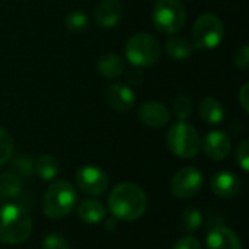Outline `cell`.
<instances>
[{"label": "cell", "instance_id": "1", "mask_svg": "<svg viewBox=\"0 0 249 249\" xmlns=\"http://www.w3.org/2000/svg\"><path fill=\"white\" fill-rule=\"evenodd\" d=\"M111 214L123 222H134L147 210V196L143 188L133 182L118 184L108 198Z\"/></svg>", "mask_w": 249, "mask_h": 249}, {"label": "cell", "instance_id": "2", "mask_svg": "<svg viewBox=\"0 0 249 249\" xmlns=\"http://www.w3.org/2000/svg\"><path fill=\"white\" fill-rule=\"evenodd\" d=\"M32 233V219L29 212L15 203L4 204L0 209V242L18 245L25 242Z\"/></svg>", "mask_w": 249, "mask_h": 249}, {"label": "cell", "instance_id": "3", "mask_svg": "<svg viewBox=\"0 0 249 249\" xmlns=\"http://www.w3.org/2000/svg\"><path fill=\"white\" fill-rule=\"evenodd\" d=\"M77 196L74 187L67 181L53 182L42 198V210L47 217L53 220H60L69 216L76 206Z\"/></svg>", "mask_w": 249, "mask_h": 249}, {"label": "cell", "instance_id": "4", "mask_svg": "<svg viewBox=\"0 0 249 249\" xmlns=\"http://www.w3.org/2000/svg\"><path fill=\"white\" fill-rule=\"evenodd\" d=\"M166 144L175 156L191 159L201 149V137L193 125L185 121H178L168 130Z\"/></svg>", "mask_w": 249, "mask_h": 249}, {"label": "cell", "instance_id": "5", "mask_svg": "<svg viewBox=\"0 0 249 249\" xmlns=\"http://www.w3.org/2000/svg\"><path fill=\"white\" fill-rule=\"evenodd\" d=\"M162 47L156 36L147 32L133 35L125 44V57L136 67H149L160 58Z\"/></svg>", "mask_w": 249, "mask_h": 249}, {"label": "cell", "instance_id": "6", "mask_svg": "<svg viewBox=\"0 0 249 249\" xmlns=\"http://www.w3.org/2000/svg\"><path fill=\"white\" fill-rule=\"evenodd\" d=\"M152 20L159 32L174 35L187 22L185 6L181 0H158L153 6Z\"/></svg>", "mask_w": 249, "mask_h": 249}, {"label": "cell", "instance_id": "7", "mask_svg": "<svg viewBox=\"0 0 249 249\" xmlns=\"http://www.w3.org/2000/svg\"><path fill=\"white\" fill-rule=\"evenodd\" d=\"M225 36V25L214 13L201 15L193 28V45L200 50H213L220 45Z\"/></svg>", "mask_w": 249, "mask_h": 249}, {"label": "cell", "instance_id": "8", "mask_svg": "<svg viewBox=\"0 0 249 249\" xmlns=\"http://www.w3.org/2000/svg\"><path fill=\"white\" fill-rule=\"evenodd\" d=\"M204 177L193 166L178 171L171 181V193L179 200H190L196 197L203 188Z\"/></svg>", "mask_w": 249, "mask_h": 249}, {"label": "cell", "instance_id": "9", "mask_svg": "<svg viewBox=\"0 0 249 249\" xmlns=\"http://www.w3.org/2000/svg\"><path fill=\"white\" fill-rule=\"evenodd\" d=\"M76 185L85 194L102 196L108 188V177L101 168L86 165L76 172Z\"/></svg>", "mask_w": 249, "mask_h": 249}, {"label": "cell", "instance_id": "10", "mask_svg": "<svg viewBox=\"0 0 249 249\" xmlns=\"http://www.w3.org/2000/svg\"><path fill=\"white\" fill-rule=\"evenodd\" d=\"M140 121L150 128H162L171 120V112L159 101H147L139 108Z\"/></svg>", "mask_w": 249, "mask_h": 249}, {"label": "cell", "instance_id": "11", "mask_svg": "<svg viewBox=\"0 0 249 249\" xmlns=\"http://www.w3.org/2000/svg\"><path fill=\"white\" fill-rule=\"evenodd\" d=\"M203 149H204V153L210 159L223 160L229 156L232 150V143H231L229 136L225 131L213 130L206 136L203 142Z\"/></svg>", "mask_w": 249, "mask_h": 249}, {"label": "cell", "instance_id": "12", "mask_svg": "<svg viewBox=\"0 0 249 249\" xmlns=\"http://www.w3.org/2000/svg\"><path fill=\"white\" fill-rule=\"evenodd\" d=\"M207 249H242L239 236L226 226H214L206 238Z\"/></svg>", "mask_w": 249, "mask_h": 249}, {"label": "cell", "instance_id": "13", "mask_svg": "<svg viewBox=\"0 0 249 249\" xmlns=\"http://www.w3.org/2000/svg\"><path fill=\"white\" fill-rule=\"evenodd\" d=\"M107 102L112 109L127 112L133 108L136 96L130 86L123 83H112L107 89Z\"/></svg>", "mask_w": 249, "mask_h": 249}, {"label": "cell", "instance_id": "14", "mask_svg": "<svg viewBox=\"0 0 249 249\" xmlns=\"http://www.w3.org/2000/svg\"><path fill=\"white\" fill-rule=\"evenodd\" d=\"M212 190L220 198H235L241 193V179L232 172H217L212 178Z\"/></svg>", "mask_w": 249, "mask_h": 249}, {"label": "cell", "instance_id": "15", "mask_svg": "<svg viewBox=\"0 0 249 249\" xmlns=\"http://www.w3.org/2000/svg\"><path fill=\"white\" fill-rule=\"evenodd\" d=\"M124 6L120 0H102L95 9L96 23L102 28H114L123 18Z\"/></svg>", "mask_w": 249, "mask_h": 249}, {"label": "cell", "instance_id": "16", "mask_svg": "<svg viewBox=\"0 0 249 249\" xmlns=\"http://www.w3.org/2000/svg\"><path fill=\"white\" fill-rule=\"evenodd\" d=\"M165 53L169 58L175 61H184L193 55L194 45L184 36L172 35L165 42Z\"/></svg>", "mask_w": 249, "mask_h": 249}, {"label": "cell", "instance_id": "17", "mask_svg": "<svg viewBox=\"0 0 249 249\" xmlns=\"http://www.w3.org/2000/svg\"><path fill=\"white\" fill-rule=\"evenodd\" d=\"M96 70L98 73L105 77V79H117L121 76L125 70L123 58L115 54V53H107L99 57L96 63Z\"/></svg>", "mask_w": 249, "mask_h": 249}, {"label": "cell", "instance_id": "18", "mask_svg": "<svg viewBox=\"0 0 249 249\" xmlns=\"http://www.w3.org/2000/svg\"><path fill=\"white\" fill-rule=\"evenodd\" d=\"M198 114L201 120L210 125H217L225 120V108L222 102L213 96L204 98L198 105Z\"/></svg>", "mask_w": 249, "mask_h": 249}, {"label": "cell", "instance_id": "19", "mask_svg": "<svg viewBox=\"0 0 249 249\" xmlns=\"http://www.w3.org/2000/svg\"><path fill=\"white\" fill-rule=\"evenodd\" d=\"M77 216L82 222L88 225H98L105 220L107 210L104 204L98 200H85L77 207Z\"/></svg>", "mask_w": 249, "mask_h": 249}, {"label": "cell", "instance_id": "20", "mask_svg": "<svg viewBox=\"0 0 249 249\" xmlns=\"http://www.w3.org/2000/svg\"><path fill=\"white\" fill-rule=\"evenodd\" d=\"M34 172L42 181H53L58 174V162L51 155H41L34 163Z\"/></svg>", "mask_w": 249, "mask_h": 249}, {"label": "cell", "instance_id": "21", "mask_svg": "<svg viewBox=\"0 0 249 249\" xmlns=\"http://www.w3.org/2000/svg\"><path fill=\"white\" fill-rule=\"evenodd\" d=\"M23 190V182L16 174L6 172L0 175V196L4 198H16Z\"/></svg>", "mask_w": 249, "mask_h": 249}, {"label": "cell", "instance_id": "22", "mask_svg": "<svg viewBox=\"0 0 249 249\" xmlns=\"http://www.w3.org/2000/svg\"><path fill=\"white\" fill-rule=\"evenodd\" d=\"M181 228L191 233L200 229L201 223H203V214L197 210V209H187L184 210V213L181 214Z\"/></svg>", "mask_w": 249, "mask_h": 249}, {"label": "cell", "instance_id": "23", "mask_svg": "<svg viewBox=\"0 0 249 249\" xmlns=\"http://www.w3.org/2000/svg\"><path fill=\"white\" fill-rule=\"evenodd\" d=\"M64 25L70 32H82L89 26V18L82 10H73L66 16Z\"/></svg>", "mask_w": 249, "mask_h": 249}, {"label": "cell", "instance_id": "24", "mask_svg": "<svg viewBox=\"0 0 249 249\" xmlns=\"http://www.w3.org/2000/svg\"><path fill=\"white\" fill-rule=\"evenodd\" d=\"M174 114L179 121H185L193 114V102L185 95H178L174 99Z\"/></svg>", "mask_w": 249, "mask_h": 249}, {"label": "cell", "instance_id": "25", "mask_svg": "<svg viewBox=\"0 0 249 249\" xmlns=\"http://www.w3.org/2000/svg\"><path fill=\"white\" fill-rule=\"evenodd\" d=\"M13 155V139L7 130L0 127V165L9 162Z\"/></svg>", "mask_w": 249, "mask_h": 249}, {"label": "cell", "instance_id": "26", "mask_svg": "<svg viewBox=\"0 0 249 249\" xmlns=\"http://www.w3.org/2000/svg\"><path fill=\"white\" fill-rule=\"evenodd\" d=\"M18 177H29L34 172V163L29 156H19L12 163Z\"/></svg>", "mask_w": 249, "mask_h": 249}, {"label": "cell", "instance_id": "27", "mask_svg": "<svg viewBox=\"0 0 249 249\" xmlns=\"http://www.w3.org/2000/svg\"><path fill=\"white\" fill-rule=\"evenodd\" d=\"M42 249H70L69 242L58 233H48L44 238Z\"/></svg>", "mask_w": 249, "mask_h": 249}, {"label": "cell", "instance_id": "28", "mask_svg": "<svg viewBox=\"0 0 249 249\" xmlns=\"http://www.w3.org/2000/svg\"><path fill=\"white\" fill-rule=\"evenodd\" d=\"M233 63L235 66L242 70L247 71L249 66V45L248 44H242L233 54Z\"/></svg>", "mask_w": 249, "mask_h": 249}, {"label": "cell", "instance_id": "29", "mask_svg": "<svg viewBox=\"0 0 249 249\" xmlns=\"http://www.w3.org/2000/svg\"><path fill=\"white\" fill-rule=\"evenodd\" d=\"M236 162L242 168V171H249V140H242L236 149Z\"/></svg>", "mask_w": 249, "mask_h": 249}, {"label": "cell", "instance_id": "30", "mask_svg": "<svg viewBox=\"0 0 249 249\" xmlns=\"http://www.w3.org/2000/svg\"><path fill=\"white\" fill-rule=\"evenodd\" d=\"M172 249H203L201 244L198 242L197 238L194 236H184L181 239H178L175 242V245L172 247Z\"/></svg>", "mask_w": 249, "mask_h": 249}, {"label": "cell", "instance_id": "31", "mask_svg": "<svg viewBox=\"0 0 249 249\" xmlns=\"http://www.w3.org/2000/svg\"><path fill=\"white\" fill-rule=\"evenodd\" d=\"M239 104L245 112H249V85L245 83L239 90Z\"/></svg>", "mask_w": 249, "mask_h": 249}, {"label": "cell", "instance_id": "32", "mask_svg": "<svg viewBox=\"0 0 249 249\" xmlns=\"http://www.w3.org/2000/svg\"><path fill=\"white\" fill-rule=\"evenodd\" d=\"M127 79H128V82H130L131 85L139 86V85H142V82L144 80V74H143L142 70L136 69V70H133V71L128 73V77H127Z\"/></svg>", "mask_w": 249, "mask_h": 249}]
</instances>
